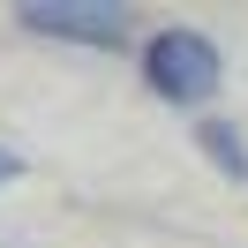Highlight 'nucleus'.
Segmentation results:
<instances>
[{"label": "nucleus", "instance_id": "obj_1", "mask_svg": "<svg viewBox=\"0 0 248 248\" xmlns=\"http://www.w3.org/2000/svg\"><path fill=\"white\" fill-rule=\"evenodd\" d=\"M143 83H151L166 106H203V98L226 83V61H218V46L203 31H158L151 46H143Z\"/></svg>", "mask_w": 248, "mask_h": 248}, {"label": "nucleus", "instance_id": "obj_2", "mask_svg": "<svg viewBox=\"0 0 248 248\" xmlns=\"http://www.w3.org/2000/svg\"><path fill=\"white\" fill-rule=\"evenodd\" d=\"M23 31L38 38H76V46H121V8H83V0H23L16 8Z\"/></svg>", "mask_w": 248, "mask_h": 248}, {"label": "nucleus", "instance_id": "obj_3", "mask_svg": "<svg viewBox=\"0 0 248 248\" xmlns=\"http://www.w3.org/2000/svg\"><path fill=\"white\" fill-rule=\"evenodd\" d=\"M196 143H203V151H211L226 173H248V151H241V136H233L226 121H203V136H196Z\"/></svg>", "mask_w": 248, "mask_h": 248}, {"label": "nucleus", "instance_id": "obj_4", "mask_svg": "<svg viewBox=\"0 0 248 248\" xmlns=\"http://www.w3.org/2000/svg\"><path fill=\"white\" fill-rule=\"evenodd\" d=\"M16 173H23V158H16V151H0V181H16Z\"/></svg>", "mask_w": 248, "mask_h": 248}]
</instances>
